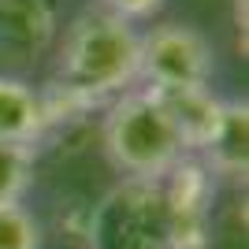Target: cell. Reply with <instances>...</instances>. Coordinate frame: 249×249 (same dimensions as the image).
Segmentation results:
<instances>
[{"label":"cell","mask_w":249,"mask_h":249,"mask_svg":"<svg viewBox=\"0 0 249 249\" xmlns=\"http://www.w3.org/2000/svg\"><path fill=\"white\" fill-rule=\"evenodd\" d=\"M60 37V0H0V60L30 67Z\"/></svg>","instance_id":"8992f818"},{"label":"cell","mask_w":249,"mask_h":249,"mask_svg":"<svg viewBox=\"0 0 249 249\" xmlns=\"http://www.w3.org/2000/svg\"><path fill=\"white\" fill-rule=\"evenodd\" d=\"M52 78L101 108L138 82V30L104 8L78 11L56 45Z\"/></svg>","instance_id":"6da1fadb"},{"label":"cell","mask_w":249,"mask_h":249,"mask_svg":"<svg viewBox=\"0 0 249 249\" xmlns=\"http://www.w3.org/2000/svg\"><path fill=\"white\" fill-rule=\"evenodd\" d=\"M145 93L167 119L171 134L186 156H201V149L212 142L223 119V97L212 93V86H145Z\"/></svg>","instance_id":"52a82bcc"},{"label":"cell","mask_w":249,"mask_h":249,"mask_svg":"<svg viewBox=\"0 0 249 249\" xmlns=\"http://www.w3.org/2000/svg\"><path fill=\"white\" fill-rule=\"evenodd\" d=\"M89 249H167V208L160 182L123 178L86 212Z\"/></svg>","instance_id":"3957f363"},{"label":"cell","mask_w":249,"mask_h":249,"mask_svg":"<svg viewBox=\"0 0 249 249\" xmlns=\"http://www.w3.org/2000/svg\"><path fill=\"white\" fill-rule=\"evenodd\" d=\"M0 142L34 149L45 142V115L37 89L11 74H0Z\"/></svg>","instance_id":"9c48e42d"},{"label":"cell","mask_w":249,"mask_h":249,"mask_svg":"<svg viewBox=\"0 0 249 249\" xmlns=\"http://www.w3.org/2000/svg\"><path fill=\"white\" fill-rule=\"evenodd\" d=\"M45 227L22 201L0 205V249H41Z\"/></svg>","instance_id":"8fae6325"},{"label":"cell","mask_w":249,"mask_h":249,"mask_svg":"<svg viewBox=\"0 0 249 249\" xmlns=\"http://www.w3.org/2000/svg\"><path fill=\"white\" fill-rule=\"evenodd\" d=\"M34 167H37V149L34 145L0 142V205L26 197V190L34 186Z\"/></svg>","instance_id":"30bf717a"},{"label":"cell","mask_w":249,"mask_h":249,"mask_svg":"<svg viewBox=\"0 0 249 249\" xmlns=\"http://www.w3.org/2000/svg\"><path fill=\"white\" fill-rule=\"evenodd\" d=\"M101 142L112 167L123 171V178L160 182L178 156H186L145 89H126L115 101H108V112H104V123H101Z\"/></svg>","instance_id":"7a4b0ae2"},{"label":"cell","mask_w":249,"mask_h":249,"mask_svg":"<svg viewBox=\"0 0 249 249\" xmlns=\"http://www.w3.org/2000/svg\"><path fill=\"white\" fill-rule=\"evenodd\" d=\"M197 160L212 171V178L246 182V171H249V104H246V97H231L223 104L219 130L201 149Z\"/></svg>","instance_id":"ba28073f"},{"label":"cell","mask_w":249,"mask_h":249,"mask_svg":"<svg viewBox=\"0 0 249 249\" xmlns=\"http://www.w3.org/2000/svg\"><path fill=\"white\" fill-rule=\"evenodd\" d=\"M167 0H101V8L104 11H112L115 19H123V22H145V19H153L156 11L164 8Z\"/></svg>","instance_id":"7c38bea8"},{"label":"cell","mask_w":249,"mask_h":249,"mask_svg":"<svg viewBox=\"0 0 249 249\" xmlns=\"http://www.w3.org/2000/svg\"><path fill=\"white\" fill-rule=\"evenodd\" d=\"M234 30H238L242 56H246V0H234Z\"/></svg>","instance_id":"4fadbf2b"},{"label":"cell","mask_w":249,"mask_h":249,"mask_svg":"<svg viewBox=\"0 0 249 249\" xmlns=\"http://www.w3.org/2000/svg\"><path fill=\"white\" fill-rule=\"evenodd\" d=\"M167 208V249H208L212 242V201L216 178L197 156H178L160 178Z\"/></svg>","instance_id":"5b68a950"},{"label":"cell","mask_w":249,"mask_h":249,"mask_svg":"<svg viewBox=\"0 0 249 249\" xmlns=\"http://www.w3.org/2000/svg\"><path fill=\"white\" fill-rule=\"evenodd\" d=\"M216 67L212 45L197 26L160 22L138 34V82L145 86H208Z\"/></svg>","instance_id":"277c9868"}]
</instances>
